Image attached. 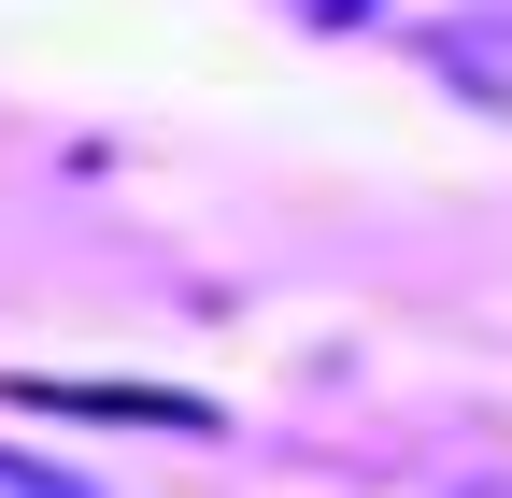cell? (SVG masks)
Masks as SVG:
<instances>
[{
	"label": "cell",
	"instance_id": "cell-1",
	"mask_svg": "<svg viewBox=\"0 0 512 498\" xmlns=\"http://www.w3.org/2000/svg\"><path fill=\"white\" fill-rule=\"evenodd\" d=\"M427 57H441L484 114H512V0H456V15L427 29Z\"/></svg>",
	"mask_w": 512,
	"mask_h": 498
},
{
	"label": "cell",
	"instance_id": "cell-2",
	"mask_svg": "<svg viewBox=\"0 0 512 498\" xmlns=\"http://www.w3.org/2000/svg\"><path fill=\"white\" fill-rule=\"evenodd\" d=\"M0 498H100V484H72L57 456H0Z\"/></svg>",
	"mask_w": 512,
	"mask_h": 498
}]
</instances>
